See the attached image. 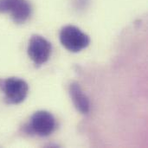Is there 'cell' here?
<instances>
[{
    "label": "cell",
    "instance_id": "cell-1",
    "mask_svg": "<svg viewBox=\"0 0 148 148\" xmlns=\"http://www.w3.org/2000/svg\"><path fill=\"white\" fill-rule=\"evenodd\" d=\"M62 45L70 52L77 53L88 48L90 43L89 36L75 25H66L60 31Z\"/></svg>",
    "mask_w": 148,
    "mask_h": 148
},
{
    "label": "cell",
    "instance_id": "cell-2",
    "mask_svg": "<svg viewBox=\"0 0 148 148\" xmlns=\"http://www.w3.org/2000/svg\"><path fill=\"white\" fill-rule=\"evenodd\" d=\"M0 90L4 94V100L8 104H20L29 94L28 83L18 77L0 79Z\"/></svg>",
    "mask_w": 148,
    "mask_h": 148
},
{
    "label": "cell",
    "instance_id": "cell-3",
    "mask_svg": "<svg viewBox=\"0 0 148 148\" xmlns=\"http://www.w3.org/2000/svg\"><path fill=\"white\" fill-rule=\"evenodd\" d=\"M28 55L36 67H40L47 62L51 56V43L40 35H33L28 44Z\"/></svg>",
    "mask_w": 148,
    "mask_h": 148
},
{
    "label": "cell",
    "instance_id": "cell-4",
    "mask_svg": "<svg viewBox=\"0 0 148 148\" xmlns=\"http://www.w3.org/2000/svg\"><path fill=\"white\" fill-rule=\"evenodd\" d=\"M0 13L10 14L15 23L22 24L30 17L32 7L28 0H0Z\"/></svg>",
    "mask_w": 148,
    "mask_h": 148
},
{
    "label": "cell",
    "instance_id": "cell-5",
    "mask_svg": "<svg viewBox=\"0 0 148 148\" xmlns=\"http://www.w3.org/2000/svg\"><path fill=\"white\" fill-rule=\"evenodd\" d=\"M56 118L50 112L45 110H39L34 113L28 127L31 133L41 137L49 136L56 131Z\"/></svg>",
    "mask_w": 148,
    "mask_h": 148
},
{
    "label": "cell",
    "instance_id": "cell-6",
    "mask_svg": "<svg viewBox=\"0 0 148 148\" xmlns=\"http://www.w3.org/2000/svg\"><path fill=\"white\" fill-rule=\"evenodd\" d=\"M69 95L77 111L88 114L90 111V101L78 82H73L69 85Z\"/></svg>",
    "mask_w": 148,
    "mask_h": 148
}]
</instances>
